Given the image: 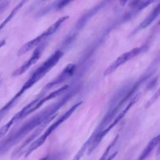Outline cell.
I'll list each match as a JSON object with an SVG mask.
<instances>
[{"instance_id":"6da1fadb","label":"cell","mask_w":160,"mask_h":160,"mask_svg":"<svg viewBox=\"0 0 160 160\" xmlns=\"http://www.w3.org/2000/svg\"><path fill=\"white\" fill-rule=\"evenodd\" d=\"M51 116L49 110L46 109L31 118L19 128L9 133L5 138L0 141V155L6 152L28 132L36 126L44 122L49 119Z\"/></svg>"},{"instance_id":"7a4b0ae2","label":"cell","mask_w":160,"mask_h":160,"mask_svg":"<svg viewBox=\"0 0 160 160\" xmlns=\"http://www.w3.org/2000/svg\"><path fill=\"white\" fill-rule=\"evenodd\" d=\"M82 103V101H80L77 102L76 104H74L70 109H69L61 118H59L56 122H54L52 124H51L46 131V132L39 138H38L34 142H33L27 149L25 157L28 156L32 152H33L34 150H36L37 148H38L39 146H41L43 142L46 140L47 138L55 130L62 122H63L65 120H66L72 114V112Z\"/></svg>"},{"instance_id":"3957f363","label":"cell","mask_w":160,"mask_h":160,"mask_svg":"<svg viewBox=\"0 0 160 160\" xmlns=\"http://www.w3.org/2000/svg\"><path fill=\"white\" fill-rule=\"evenodd\" d=\"M140 97V93L136 94L134 98H132L131 99V100L130 101V102L128 103V104L126 106V107L125 108V109L124 110H122L120 114L116 116V118L114 119L113 122L109 124L105 129L102 130L101 132H99L98 136L96 137V138L94 139V140L92 141V142L91 144V145L89 146V151L88 154H91L94 150V149L98 146L99 143L100 142V141H101V139L103 138V137L116 125L118 123V122L121 120L123 117L125 116V114H126V112L128 111V110L131 108V107L138 100L139 98Z\"/></svg>"},{"instance_id":"277c9868","label":"cell","mask_w":160,"mask_h":160,"mask_svg":"<svg viewBox=\"0 0 160 160\" xmlns=\"http://www.w3.org/2000/svg\"><path fill=\"white\" fill-rule=\"evenodd\" d=\"M142 51V47L135 48L131 51L126 52L120 56H119L104 72V76H106L112 72H113L116 69H117L120 66L124 64L128 61L138 56Z\"/></svg>"},{"instance_id":"5b68a950","label":"cell","mask_w":160,"mask_h":160,"mask_svg":"<svg viewBox=\"0 0 160 160\" xmlns=\"http://www.w3.org/2000/svg\"><path fill=\"white\" fill-rule=\"evenodd\" d=\"M42 48H43L42 45H39L37 48H36V49L34 51L30 58L12 72V76L16 77V76H18L22 74L28 69H29L30 67H31L33 64H34L39 59L42 54V51L43 49Z\"/></svg>"},{"instance_id":"8992f818","label":"cell","mask_w":160,"mask_h":160,"mask_svg":"<svg viewBox=\"0 0 160 160\" xmlns=\"http://www.w3.org/2000/svg\"><path fill=\"white\" fill-rule=\"evenodd\" d=\"M76 68V65L74 64H68L64 69V70L62 71V72L61 73V74H59V76L58 77H57L54 81H52V82L48 83L45 88V89H49L57 85L58 84H59L62 82H63L64 81H65L67 78H68L69 76H71L75 69Z\"/></svg>"},{"instance_id":"52a82bcc","label":"cell","mask_w":160,"mask_h":160,"mask_svg":"<svg viewBox=\"0 0 160 160\" xmlns=\"http://www.w3.org/2000/svg\"><path fill=\"white\" fill-rule=\"evenodd\" d=\"M45 38L46 37L42 32L36 38L27 42L22 46H21V48L19 49V51H18V56H22L27 53L29 51L33 49L34 48H37L40 44L42 40Z\"/></svg>"},{"instance_id":"ba28073f","label":"cell","mask_w":160,"mask_h":160,"mask_svg":"<svg viewBox=\"0 0 160 160\" xmlns=\"http://www.w3.org/2000/svg\"><path fill=\"white\" fill-rule=\"evenodd\" d=\"M29 0H21L10 12L8 16L4 19L3 21L0 24V31L4 29V28L11 21L12 19L15 16V15L18 13L19 10Z\"/></svg>"},{"instance_id":"9c48e42d","label":"cell","mask_w":160,"mask_h":160,"mask_svg":"<svg viewBox=\"0 0 160 160\" xmlns=\"http://www.w3.org/2000/svg\"><path fill=\"white\" fill-rule=\"evenodd\" d=\"M68 88V85H65L60 88H59L58 89L53 91L52 92H51V94H49V95L46 96V97L43 98H41L36 103V104L35 105V107H34V111L36 110L37 109H38L40 106H41L45 102L50 100V99H52L56 97H57L58 96H59L61 93H62L63 91H64L67 88Z\"/></svg>"},{"instance_id":"30bf717a","label":"cell","mask_w":160,"mask_h":160,"mask_svg":"<svg viewBox=\"0 0 160 160\" xmlns=\"http://www.w3.org/2000/svg\"><path fill=\"white\" fill-rule=\"evenodd\" d=\"M159 14V5L158 4L157 6L152 11L151 14L148 15V16L141 23V24L138 28L137 30L142 29L144 28H146L147 26H148L150 24L153 22L156 18L158 16Z\"/></svg>"},{"instance_id":"8fae6325","label":"cell","mask_w":160,"mask_h":160,"mask_svg":"<svg viewBox=\"0 0 160 160\" xmlns=\"http://www.w3.org/2000/svg\"><path fill=\"white\" fill-rule=\"evenodd\" d=\"M159 135L154 137L151 139V141L148 144L147 146L143 150L142 153L141 154L140 156L138 159V160H144L151 153L154 147L159 143Z\"/></svg>"},{"instance_id":"7c38bea8","label":"cell","mask_w":160,"mask_h":160,"mask_svg":"<svg viewBox=\"0 0 160 160\" xmlns=\"http://www.w3.org/2000/svg\"><path fill=\"white\" fill-rule=\"evenodd\" d=\"M69 18L68 16H64L60 18H59L55 22H54L52 24H51L45 31L43 32V34H44L45 37L47 38L49 36H51L55 33L58 29L60 28V26L62 25V24Z\"/></svg>"},{"instance_id":"4fadbf2b","label":"cell","mask_w":160,"mask_h":160,"mask_svg":"<svg viewBox=\"0 0 160 160\" xmlns=\"http://www.w3.org/2000/svg\"><path fill=\"white\" fill-rule=\"evenodd\" d=\"M118 137H119V136L117 135V136L114 138V139L111 141V142L108 145V146L107 148L106 149L105 151L104 152L103 154L102 155V156H101V158L99 159V160H106V159H107L108 154H109V151H111V148L114 146V145H115L116 142H117V140H118Z\"/></svg>"},{"instance_id":"5bb4252c","label":"cell","mask_w":160,"mask_h":160,"mask_svg":"<svg viewBox=\"0 0 160 160\" xmlns=\"http://www.w3.org/2000/svg\"><path fill=\"white\" fill-rule=\"evenodd\" d=\"M12 124H14L12 122L9 120L7 123H6L4 125L0 128V139H2L6 134Z\"/></svg>"},{"instance_id":"9a60e30c","label":"cell","mask_w":160,"mask_h":160,"mask_svg":"<svg viewBox=\"0 0 160 160\" xmlns=\"http://www.w3.org/2000/svg\"><path fill=\"white\" fill-rule=\"evenodd\" d=\"M9 1L8 0H6L0 2V14L6 9V8L9 6Z\"/></svg>"},{"instance_id":"2e32d148","label":"cell","mask_w":160,"mask_h":160,"mask_svg":"<svg viewBox=\"0 0 160 160\" xmlns=\"http://www.w3.org/2000/svg\"><path fill=\"white\" fill-rule=\"evenodd\" d=\"M158 96H159V91H158L157 93H156V94H154V96L151 98V99L147 103V104H146V108L148 107V106H149L152 103H153L154 101L158 98Z\"/></svg>"},{"instance_id":"e0dca14e","label":"cell","mask_w":160,"mask_h":160,"mask_svg":"<svg viewBox=\"0 0 160 160\" xmlns=\"http://www.w3.org/2000/svg\"><path fill=\"white\" fill-rule=\"evenodd\" d=\"M69 2H71V0H61V2H59L58 8H62L64 6H66Z\"/></svg>"},{"instance_id":"ac0fdd59","label":"cell","mask_w":160,"mask_h":160,"mask_svg":"<svg viewBox=\"0 0 160 160\" xmlns=\"http://www.w3.org/2000/svg\"><path fill=\"white\" fill-rule=\"evenodd\" d=\"M6 44V40L5 39H2L1 41H0V49L3 47Z\"/></svg>"},{"instance_id":"d6986e66","label":"cell","mask_w":160,"mask_h":160,"mask_svg":"<svg viewBox=\"0 0 160 160\" xmlns=\"http://www.w3.org/2000/svg\"><path fill=\"white\" fill-rule=\"evenodd\" d=\"M128 1V0H119L120 3H121V5H124V4H125V3H126Z\"/></svg>"},{"instance_id":"ffe728a7","label":"cell","mask_w":160,"mask_h":160,"mask_svg":"<svg viewBox=\"0 0 160 160\" xmlns=\"http://www.w3.org/2000/svg\"><path fill=\"white\" fill-rule=\"evenodd\" d=\"M39 160H47V157H44V158H41V159H39Z\"/></svg>"},{"instance_id":"44dd1931","label":"cell","mask_w":160,"mask_h":160,"mask_svg":"<svg viewBox=\"0 0 160 160\" xmlns=\"http://www.w3.org/2000/svg\"><path fill=\"white\" fill-rule=\"evenodd\" d=\"M73 1V0H71V1Z\"/></svg>"}]
</instances>
